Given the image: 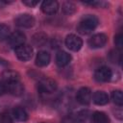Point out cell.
Masks as SVG:
<instances>
[{
    "mask_svg": "<svg viewBox=\"0 0 123 123\" xmlns=\"http://www.w3.org/2000/svg\"><path fill=\"white\" fill-rule=\"evenodd\" d=\"M91 98H92L91 90L88 87H86V86L81 87L78 90L77 95H76L77 101L80 104H82V105H87V104H89L90 101H91Z\"/></svg>",
    "mask_w": 123,
    "mask_h": 123,
    "instance_id": "8",
    "label": "cell"
},
{
    "mask_svg": "<svg viewBox=\"0 0 123 123\" xmlns=\"http://www.w3.org/2000/svg\"><path fill=\"white\" fill-rule=\"evenodd\" d=\"M2 80L4 81V84L14 82V81H19V74L15 71L12 70H5L1 74Z\"/></svg>",
    "mask_w": 123,
    "mask_h": 123,
    "instance_id": "15",
    "label": "cell"
},
{
    "mask_svg": "<svg viewBox=\"0 0 123 123\" xmlns=\"http://www.w3.org/2000/svg\"><path fill=\"white\" fill-rule=\"evenodd\" d=\"M0 64H3V65H7V64H8V62H7L6 61H4V60L0 59Z\"/></svg>",
    "mask_w": 123,
    "mask_h": 123,
    "instance_id": "28",
    "label": "cell"
},
{
    "mask_svg": "<svg viewBox=\"0 0 123 123\" xmlns=\"http://www.w3.org/2000/svg\"><path fill=\"white\" fill-rule=\"evenodd\" d=\"M50 54L46 51H39L36 58V64L39 67H44L50 62Z\"/></svg>",
    "mask_w": 123,
    "mask_h": 123,
    "instance_id": "13",
    "label": "cell"
},
{
    "mask_svg": "<svg viewBox=\"0 0 123 123\" xmlns=\"http://www.w3.org/2000/svg\"><path fill=\"white\" fill-rule=\"evenodd\" d=\"M93 123H110L109 116L103 111H95L91 115Z\"/></svg>",
    "mask_w": 123,
    "mask_h": 123,
    "instance_id": "17",
    "label": "cell"
},
{
    "mask_svg": "<svg viewBox=\"0 0 123 123\" xmlns=\"http://www.w3.org/2000/svg\"><path fill=\"white\" fill-rule=\"evenodd\" d=\"M33 52L34 51H33L32 46H30L28 44H23L14 49V53H15L17 59L22 62H27V61L31 60V58L33 57Z\"/></svg>",
    "mask_w": 123,
    "mask_h": 123,
    "instance_id": "2",
    "label": "cell"
},
{
    "mask_svg": "<svg viewBox=\"0 0 123 123\" xmlns=\"http://www.w3.org/2000/svg\"><path fill=\"white\" fill-rule=\"evenodd\" d=\"M0 123H12V118L8 112L0 113Z\"/></svg>",
    "mask_w": 123,
    "mask_h": 123,
    "instance_id": "22",
    "label": "cell"
},
{
    "mask_svg": "<svg viewBox=\"0 0 123 123\" xmlns=\"http://www.w3.org/2000/svg\"><path fill=\"white\" fill-rule=\"evenodd\" d=\"M111 99L114 104L118 106H122L123 104V95L121 90H113L111 92Z\"/></svg>",
    "mask_w": 123,
    "mask_h": 123,
    "instance_id": "20",
    "label": "cell"
},
{
    "mask_svg": "<svg viewBox=\"0 0 123 123\" xmlns=\"http://www.w3.org/2000/svg\"><path fill=\"white\" fill-rule=\"evenodd\" d=\"M59 10V3L55 0L43 1L41 4V11L45 14H54Z\"/></svg>",
    "mask_w": 123,
    "mask_h": 123,
    "instance_id": "11",
    "label": "cell"
},
{
    "mask_svg": "<svg viewBox=\"0 0 123 123\" xmlns=\"http://www.w3.org/2000/svg\"><path fill=\"white\" fill-rule=\"evenodd\" d=\"M92 100L93 102L98 105V106H103L109 103V96L105 91H96L94 92L93 96H92Z\"/></svg>",
    "mask_w": 123,
    "mask_h": 123,
    "instance_id": "14",
    "label": "cell"
},
{
    "mask_svg": "<svg viewBox=\"0 0 123 123\" xmlns=\"http://www.w3.org/2000/svg\"><path fill=\"white\" fill-rule=\"evenodd\" d=\"M108 37L105 34H95L88 39V45L91 48H101L107 43Z\"/></svg>",
    "mask_w": 123,
    "mask_h": 123,
    "instance_id": "10",
    "label": "cell"
},
{
    "mask_svg": "<svg viewBox=\"0 0 123 123\" xmlns=\"http://www.w3.org/2000/svg\"><path fill=\"white\" fill-rule=\"evenodd\" d=\"M71 62V56L70 54H68L65 51H59L56 55V63L61 66H66L67 64H69V62Z\"/></svg>",
    "mask_w": 123,
    "mask_h": 123,
    "instance_id": "12",
    "label": "cell"
},
{
    "mask_svg": "<svg viewBox=\"0 0 123 123\" xmlns=\"http://www.w3.org/2000/svg\"><path fill=\"white\" fill-rule=\"evenodd\" d=\"M37 87H38V90L43 93H52L56 91L58 85L55 80L51 78H45V79H42L38 83Z\"/></svg>",
    "mask_w": 123,
    "mask_h": 123,
    "instance_id": "5",
    "label": "cell"
},
{
    "mask_svg": "<svg viewBox=\"0 0 123 123\" xmlns=\"http://www.w3.org/2000/svg\"><path fill=\"white\" fill-rule=\"evenodd\" d=\"M5 86H6L7 92H9L14 96H20L23 94L24 86L20 81H14V82L7 83V84H5Z\"/></svg>",
    "mask_w": 123,
    "mask_h": 123,
    "instance_id": "9",
    "label": "cell"
},
{
    "mask_svg": "<svg viewBox=\"0 0 123 123\" xmlns=\"http://www.w3.org/2000/svg\"><path fill=\"white\" fill-rule=\"evenodd\" d=\"M33 41H34V43H35L37 46H42V45L47 41V36L44 35V34H42V33L37 34V35L34 36Z\"/></svg>",
    "mask_w": 123,
    "mask_h": 123,
    "instance_id": "19",
    "label": "cell"
},
{
    "mask_svg": "<svg viewBox=\"0 0 123 123\" xmlns=\"http://www.w3.org/2000/svg\"><path fill=\"white\" fill-rule=\"evenodd\" d=\"M62 10L64 14L71 15L76 12V6L72 2H65V3H63V5L62 7Z\"/></svg>",
    "mask_w": 123,
    "mask_h": 123,
    "instance_id": "18",
    "label": "cell"
},
{
    "mask_svg": "<svg viewBox=\"0 0 123 123\" xmlns=\"http://www.w3.org/2000/svg\"><path fill=\"white\" fill-rule=\"evenodd\" d=\"M15 25L22 28H31L35 25V18L33 15L29 13H22L15 17L14 19Z\"/></svg>",
    "mask_w": 123,
    "mask_h": 123,
    "instance_id": "6",
    "label": "cell"
},
{
    "mask_svg": "<svg viewBox=\"0 0 123 123\" xmlns=\"http://www.w3.org/2000/svg\"><path fill=\"white\" fill-rule=\"evenodd\" d=\"M85 4L94 6L96 8H106L108 6V3L104 2V1H90V2H85Z\"/></svg>",
    "mask_w": 123,
    "mask_h": 123,
    "instance_id": "23",
    "label": "cell"
},
{
    "mask_svg": "<svg viewBox=\"0 0 123 123\" xmlns=\"http://www.w3.org/2000/svg\"><path fill=\"white\" fill-rule=\"evenodd\" d=\"M112 76L111 69L107 66H101L94 72V79L98 82H108Z\"/></svg>",
    "mask_w": 123,
    "mask_h": 123,
    "instance_id": "7",
    "label": "cell"
},
{
    "mask_svg": "<svg viewBox=\"0 0 123 123\" xmlns=\"http://www.w3.org/2000/svg\"><path fill=\"white\" fill-rule=\"evenodd\" d=\"M10 35V28L5 24H0V40L8 38Z\"/></svg>",
    "mask_w": 123,
    "mask_h": 123,
    "instance_id": "21",
    "label": "cell"
},
{
    "mask_svg": "<svg viewBox=\"0 0 123 123\" xmlns=\"http://www.w3.org/2000/svg\"><path fill=\"white\" fill-rule=\"evenodd\" d=\"M98 23H99L98 18L95 15L86 14L83 16L82 19L80 20L77 26V31L81 35H88L95 30V28L98 26Z\"/></svg>",
    "mask_w": 123,
    "mask_h": 123,
    "instance_id": "1",
    "label": "cell"
},
{
    "mask_svg": "<svg viewBox=\"0 0 123 123\" xmlns=\"http://www.w3.org/2000/svg\"><path fill=\"white\" fill-rule=\"evenodd\" d=\"M5 92H7V90H6V86H5L4 83L0 82V95H3Z\"/></svg>",
    "mask_w": 123,
    "mask_h": 123,
    "instance_id": "27",
    "label": "cell"
},
{
    "mask_svg": "<svg viewBox=\"0 0 123 123\" xmlns=\"http://www.w3.org/2000/svg\"><path fill=\"white\" fill-rule=\"evenodd\" d=\"M12 115L17 121H26L28 119V113L26 110L22 107H15L12 111Z\"/></svg>",
    "mask_w": 123,
    "mask_h": 123,
    "instance_id": "16",
    "label": "cell"
},
{
    "mask_svg": "<svg viewBox=\"0 0 123 123\" xmlns=\"http://www.w3.org/2000/svg\"><path fill=\"white\" fill-rule=\"evenodd\" d=\"M41 123H44V122H41Z\"/></svg>",
    "mask_w": 123,
    "mask_h": 123,
    "instance_id": "29",
    "label": "cell"
},
{
    "mask_svg": "<svg viewBox=\"0 0 123 123\" xmlns=\"http://www.w3.org/2000/svg\"><path fill=\"white\" fill-rule=\"evenodd\" d=\"M62 123H80V122H79L77 116L68 115V116H66L62 119Z\"/></svg>",
    "mask_w": 123,
    "mask_h": 123,
    "instance_id": "25",
    "label": "cell"
},
{
    "mask_svg": "<svg viewBox=\"0 0 123 123\" xmlns=\"http://www.w3.org/2000/svg\"><path fill=\"white\" fill-rule=\"evenodd\" d=\"M114 43H115V45L118 49L122 48V46H123V36H122V34H118L117 36H115Z\"/></svg>",
    "mask_w": 123,
    "mask_h": 123,
    "instance_id": "24",
    "label": "cell"
},
{
    "mask_svg": "<svg viewBox=\"0 0 123 123\" xmlns=\"http://www.w3.org/2000/svg\"><path fill=\"white\" fill-rule=\"evenodd\" d=\"M64 43H65V46L69 50L74 51V52L79 51L82 48V46H83V40H82V38L79 37L76 35H73V34H70V35H68L65 37Z\"/></svg>",
    "mask_w": 123,
    "mask_h": 123,
    "instance_id": "4",
    "label": "cell"
},
{
    "mask_svg": "<svg viewBox=\"0 0 123 123\" xmlns=\"http://www.w3.org/2000/svg\"><path fill=\"white\" fill-rule=\"evenodd\" d=\"M25 40H26V36L23 32H20V31H15V32L12 33L10 35V37H8L9 45L14 49L23 45Z\"/></svg>",
    "mask_w": 123,
    "mask_h": 123,
    "instance_id": "3",
    "label": "cell"
},
{
    "mask_svg": "<svg viewBox=\"0 0 123 123\" xmlns=\"http://www.w3.org/2000/svg\"><path fill=\"white\" fill-rule=\"evenodd\" d=\"M22 3L24 4V5H26V6H28V7H35V6H37V4H38V1H33V0H23L22 1Z\"/></svg>",
    "mask_w": 123,
    "mask_h": 123,
    "instance_id": "26",
    "label": "cell"
}]
</instances>
